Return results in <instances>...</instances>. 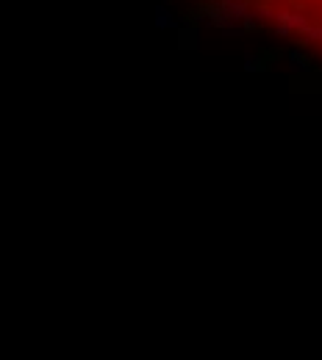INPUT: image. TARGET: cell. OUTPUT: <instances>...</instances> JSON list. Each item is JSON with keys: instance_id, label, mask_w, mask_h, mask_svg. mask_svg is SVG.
Returning a JSON list of instances; mask_svg holds the SVG:
<instances>
[{"instance_id": "obj_1", "label": "cell", "mask_w": 322, "mask_h": 360, "mask_svg": "<svg viewBox=\"0 0 322 360\" xmlns=\"http://www.w3.org/2000/svg\"><path fill=\"white\" fill-rule=\"evenodd\" d=\"M289 6H306V0H289Z\"/></svg>"}]
</instances>
